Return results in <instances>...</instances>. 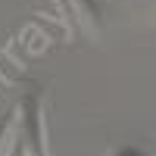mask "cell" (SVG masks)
Masks as SVG:
<instances>
[{
    "label": "cell",
    "instance_id": "277c9868",
    "mask_svg": "<svg viewBox=\"0 0 156 156\" xmlns=\"http://www.w3.org/2000/svg\"><path fill=\"white\" fill-rule=\"evenodd\" d=\"M106 156H153V153L144 150V147H137V144H119V147H112Z\"/></svg>",
    "mask_w": 156,
    "mask_h": 156
},
{
    "label": "cell",
    "instance_id": "6da1fadb",
    "mask_svg": "<svg viewBox=\"0 0 156 156\" xmlns=\"http://www.w3.org/2000/svg\"><path fill=\"white\" fill-rule=\"evenodd\" d=\"M19 122H22V144L28 156H47L44 147V115H41V90H28L19 103Z\"/></svg>",
    "mask_w": 156,
    "mask_h": 156
},
{
    "label": "cell",
    "instance_id": "5b68a950",
    "mask_svg": "<svg viewBox=\"0 0 156 156\" xmlns=\"http://www.w3.org/2000/svg\"><path fill=\"white\" fill-rule=\"evenodd\" d=\"M9 156H28V150H25V144H22V140H19V144L9 150Z\"/></svg>",
    "mask_w": 156,
    "mask_h": 156
},
{
    "label": "cell",
    "instance_id": "3957f363",
    "mask_svg": "<svg viewBox=\"0 0 156 156\" xmlns=\"http://www.w3.org/2000/svg\"><path fill=\"white\" fill-rule=\"evenodd\" d=\"M16 119H19V106L16 109H9V112H3V119H0V156H3V150H6V144H9V131H12V125H16Z\"/></svg>",
    "mask_w": 156,
    "mask_h": 156
},
{
    "label": "cell",
    "instance_id": "8992f818",
    "mask_svg": "<svg viewBox=\"0 0 156 156\" xmlns=\"http://www.w3.org/2000/svg\"><path fill=\"white\" fill-rule=\"evenodd\" d=\"M147 3H150V9H153V12H156V0H147Z\"/></svg>",
    "mask_w": 156,
    "mask_h": 156
},
{
    "label": "cell",
    "instance_id": "7a4b0ae2",
    "mask_svg": "<svg viewBox=\"0 0 156 156\" xmlns=\"http://www.w3.org/2000/svg\"><path fill=\"white\" fill-rule=\"evenodd\" d=\"M72 6H75L78 16L87 22V28L100 31V6H97V0H72Z\"/></svg>",
    "mask_w": 156,
    "mask_h": 156
}]
</instances>
